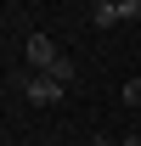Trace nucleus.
<instances>
[{"label":"nucleus","mask_w":141,"mask_h":146,"mask_svg":"<svg viewBox=\"0 0 141 146\" xmlns=\"http://www.w3.org/2000/svg\"><path fill=\"white\" fill-rule=\"evenodd\" d=\"M11 84H17V90L28 96L34 107H56V101H62V90H68V84H56L51 73H17Z\"/></svg>","instance_id":"nucleus-1"},{"label":"nucleus","mask_w":141,"mask_h":146,"mask_svg":"<svg viewBox=\"0 0 141 146\" xmlns=\"http://www.w3.org/2000/svg\"><path fill=\"white\" fill-rule=\"evenodd\" d=\"M23 51H28V73H51L56 62H62V51H56L51 34H28V45H23Z\"/></svg>","instance_id":"nucleus-2"},{"label":"nucleus","mask_w":141,"mask_h":146,"mask_svg":"<svg viewBox=\"0 0 141 146\" xmlns=\"http://www.w3.org/2000/svg\"><path fill=\"white\" fill-rule=\"evenodd\" d=\"M51 79H56V84H73V79H79V62H73V56H62V62L51 68Z\"/></svg>","instance_id":"nucleus-3"},{"label":"nucleus","mask_w":141,"mask_h":146,"mask_svg":"<svg viewBox=\"0 0 141 146\" xmlns=\"http://www.w3.org/2000/svg\"><path fill=\"white\" fill-rule=\"evenodd\" d=\"M90 23H96V28H113V23H119V6H90Z\"/></svg>","instance_id":"nucleus-4"},{"label":"nucleus","mask_w":141,"mask_h":146,"mask_svg":"<svg viewBox=\"0 0 141 146\" xmlns=\"http://www.w3.org/2000/svg\"><path fill=\"white\" fill-rule=\"evenodd\" d=\"M119 101H124V107H141V73H136V79L119 90Z\"/></svg>","instance_id":"nucleus-5"},{"label":"nucleus","mask_w":141,"mask_h":146,"mask_svg":"<svg viewBox=\"0 0 141 146\" xmlns=\"http://www.w3.org/2000/svg\"><path fill=\"white\" fill-rule=\"evenodd\" d=\"M119 23H141V0H119Z\"/></svg>","instance_id":"nucleus-6"},{"label":"nucleus","mask_w":141,"mask_h":146,"mask_svg":"<svg viewBox=\"0 0 141 146\" xmlns=\"http://www.w3.org/2000/svg\"><path fill=\"white\" fill-rule=\"evenodd\" d=\"M85 146H113V141H107V135H90V141H85Z\"/></svg>","instance_id":"nucleus-7"},{"label":"nucleus","mask_w":141,"mask_h":146,"mask_svg":"<svg viewBox=\"0 0 141 146\" xmlns=\"http://www.w3.org/2000/svg\"><path fill=\"white\" fill-rule=\"evenodd\" d=\"M119 146H141V135H130V141H119Z\"/></svg>","instance_id":"nucleus-8"},{"label":"nucleus","mask_w":141,"mask_h":146,"mask_svg":"<svg viewBox=\"0 0 141 146\" xmlns=\"http://www.w3.org/2000/svg\"><path fill=\"white\" fill-rule=\"evenodd\" d=\"M96 6H119V0H96Z\"/></svg>","instance_id":"nucleus-9"}]
</instances>
